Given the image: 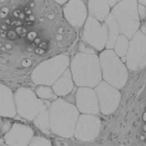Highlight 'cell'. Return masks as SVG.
Returning <instances> with one entry per match:
<instances>
[{
	"label": "cell",
	"mask_w": 146,
	"mask_h": 146,
	"mask_svg": "<svg viewBox=\"0 0 146 146\" xmlns=\"http://www.w3.org/2000/svg\"><path fill=\"white\" fill-rule=\"evenodd\" d=\"M71 74L77 86L96 87L102 78L99 58L95 53H78L71 62Z\"/></svg>",
	"instance_id": "1"
},
{
	"label": "cell",
	"mask_w": 146,
	"mask_h": 146,
	"mask_svg": "<svg viewBox=\"0 0 146 146\" xmlns=\"http://www.w3.org/2000/svg\"><path fill=\"white\" fill-rule=\"evenodd\" d=\"M49 116L52 132L63 137H70L74 135L79 112L74 105L58 99L50 106Z\"/></svg>",
	"instance_id": "2"
},
{
	"label": "cell",
	"mask_w": 146,
	"mask_h": 146,
	"mask_svg": "<svg viewBox=\"0 0 146 146\" xmlns=\"http://www.w3.org/2000/svg\"><path fill=\"white\" fill-rule=\"evenodd\" d=\"M102 77L106 83L121 89L128 80L127 67L120 57L111 49L103 51L100 56Z\"/></svg>",
	"instance_id": "3"
},
{
	"label": "cell",
	"mask_w": 146,
	"mask_h": 146,
	"mask_svg": "<svg viewBox=\"0 0 146 146\" xmlns=\"http://www.w3.org/2000/svg\"><path fill=\"white\" fill-rule=\"evenodd\" d=\"M68 56L60 54L37 65L32 72L31 79L37 85L52 86L63 74L69 65Z\"/></svg>",
	"instance_id": "4"
},
{
	"label": "cell",
	"mask_w": 146,
	"mask_h": 146,
	"mask_svg": "<svg viewBox=\"0 0 146 146\" xmlns=\"http://www.w3.org/2000/svg\"><path fill=\"white\" fill-rule=\"evenodd\" d=\"M121 34L131 38L140 25L137 0H122L112 10Z\"/></svg>",
	"instance_id": "5"
},
{
	"label": "cell",
	"mask_w": 146,
	"mask_h": 146,
	"mask_svg": "<svg viewBox=\"0 0 146 146\" xmlns=\"http://www.w3.org/2000/svg\"><path fill=\"white\" fill-rule=\"evenodd\" d=\"M19 114L23 117L32 120L47 105L37 98L36 94L27 88H19L15 96Z\"/></svg>",
	"instance_id": "6"
},
{
	"label": "cell",
	"mask_w": 146,
	"mask_h": 146,
	"mask_svg": "<svg viewBox=\"0 0 146 146\" xmlns=\"http://www.w3.org/2000/svg\"><path fill=\"white\" fill-rule=\"evenodd\" d=\"M126 64L131 70H139L146 66V35L140 31H137L129 41Z\"/></svg>",
	"instance_id": "7"
},
{
	"label": "cell",
	"mask_w": 146,
	"mask_h": 146,
	"mask_svg": "<svg viewBox=\"0 0 146 146\" xmlns=\"http://www.w3.org/2000/svg\"><path fill=\"white\" fill-rule=\"evenodd\" d=\"M82 38L90 46L98 50L104 49L108 40V29L106 25L96 19L89 17L83 32Z\"/></svg>",
	"instance_id": "8"
},
{
	"label": "cell",
	"mask_w": 146,
	"mask_h": 146,
	"mask_svg": "<svg viewBox=\"0 0 146 146\" xmlns=\"http://www.w3.org/2000/svg\"><path fill=\"white\" fill-rule=\"evenodd\" d=\"M95 91L101 112L104 115L113 113L117 108L121 99V94L117 88L106 82H102L96 86Z\"/></svg>",
	"instance_id": "9"
},
{
	"label": "cell",
	"mask_w": 146,
	"mask_h": 146,
	"mask_svg": "<svg viewBox=\"0 0 146 146\" xmlns=\"http://www.w3.org/2000/svg\"><path fill=\"white\" fill-rule=\"evenodd\" d=\"M101 128L102 123L98 117L90 114L82 115L79 117L74 135L82 141H91L98 136Z\"/></svg>",
	"instance_id": "10"
},
{
	"label": "cell",
	"mask_w": 146,
	"mask_h": 146,
	"mask_svg": "<svg viewBox=\"0 0 146 146\" xmlns=\"http://www.w3.org/2000/svg\"><path fill=\"white\" fill-rule=\"evenodd\" d=\"M76 104L79 110L85 114L96 115L100 111L96 92L90 87H80L78 90Z\"/></svg>",
	"instance_id": "11"
},
{
	"label": "cell",
	"mask_w": 146,
	"mask_h": 146,
	"mask_svg": "<svg viewBox=\"0 0 146 146\" xmlns=\"http://www.w3.org/2000/svg\"><path fill=\"white\" fill-rule=\"evenodd\" d=\"M64 16L74 27H82L87 17V9L82 0H70L64 8Z\"/></svg>",
	"instance_id": "12"
},
{
	"label": "cell",
	"mask_w": 146,
	"mask_h": 146,
	"mask_svg": "<svg viewBox=\"0 0 146 146\" xmlns=\"http://www.w3.org/2000/svg\"><path fill=\"white\" fill-rule=\"evenodd\" d=\"M33 135V131L28 126L15 124L6 134L5 139L10 146H28Z\"/></svg>",
	"instance_id": "13"
},
{
	"label": "cell",
	"mask_w": 146,
	"mask_h": 146,
	"mask_svg": "<svg viewBox=\"0 0 146 146\" xmlns=\"http://www.w3.org/2000/svg\"><path fill=\"white\" fill-rule=\"evenodd\" d=\"M15 99L12 91L0 84V116L12 117L16 115Z\"/></svg>",
	"instance_id": "14"
},
{
	"label": "cell",
	"mask_w": 146,
	"mask_h": 146,
	"mask_svg": "<svg viewBox=\"0 0 146 146\" xmlns=\"http://www.w3.org/2000/svg\"><path fill=\"white\" fill-rule=\"evenodd\" d=\"M88 7L91 17L101 23L109 15L110 5L107 0H89Z\"/></svg>",
	"instance_id": "15"
},
{
	"label": "cell",
	"mask_w": 146,
	"mask_h": 146,
	"mask_svg": "<svg viewBox=\"0 0 146 146\" xmlns=\"http://www.w3.org/2000/svg\"><path fill=\"white\" fill-rule=\"evenodd\" d=\"M69 69H66L58 80L53 84V91L58 96L68 94L74 88V82Z\"/></svg>",
	"instance_id": "16"
},
{
	"label": "cell",
	"mask_w": 146,
	"mask_h": 146,
	"mask_svg": "<svg viewBox=\"0 0 146 146\" xmlns=\"http://www.w3.org/2000/svg\"><path fill=\"white\" fill-rule=\"evenodd\" d=\"M105 24L108 29V40L106 48L109 49L113 48L116 41L120 36L119 25L112 14H110L105 20Z\"/></svg>",
	"instance_id": "17"
},
{
	"label": "cell",
	"mask_w": 146,
	"mask_h": 146,
	"mask_svg": "<svg viewBox=\"0 0 146 146\" xmlns=\"http://www.w3.org/2000/svg\"><path fill=\"white\" fill-rule=\"evenodd\" d=\"M35 125L45 133L49 134L50 129L49 111L48 107L43 108L34 119Z\"/></svg>",
	"instance_id": "18"
},
{
	"label": "cell",
	"mask_w": 146,
	"mask_h": 146,
	"mask_svg": "<svg viewBox=\"0 0 146 146\" xmlns=\"http://www.w3.org/2000/svg\"><path fill=\"white\" fill-rule=\"evenodd\" d=\"M129 41L128 38L121 34L117 38L114 46L115 53L120 58L126 57L128 50Z\"/></svg>",
	"instance_id": "19"
},
{
	"label": "cell",
	"mask_w": 146,
	"mask_h": 146,
	"mask_svg": "<svg viewBox=\"0 0 146 146\" xmlns=\"http://www.w3.org/2000/svg\"><path fill=\"white\" fill-rule=\"evenodd\" d=\"M54 92L46 86H40L36 89L37 95L44 99H52L55 98Z\"/></svg>",
	"instance_id": "20"
},
{
	"label": "cell",
	"mask_w": 146,
	"mask_h": 146,
	"mask_svg": "<svg viewBox=\"0 0 146 146\" xmlns=\"http://www.w3.org/2000/svg\"><path fill=\"white\" fill-rule=\"evenodd\" d=\"M29 146H52V145L48 140L37 136L32 139Z\"/></svg>",
	"instance_id": "21"
},
{
	"label": "cell",
	"mask_w": 146,
	"mask_h": 146,
	"mask_svg": "<svg viewBox=\"0 0 146 146\" xmlns=\"http://www.w3.org/2000/svg\"><path fill=\"white\" fill-rule=\"evenodd\" d=\"M80 49L81 50V52H82V53H90V54L95 53V52L93 49H92L91 47H90L88 46H86L83 44L80 45Z\"/></svg>",
	"instance_id": "22"
},
{
	"label": "cell",
	"mask_w": 146,
	"mask_h": 146,
	"mask_svg": "<svg viewBox=\"0 0 146 146\" xmlns=\"http://www.w3.org/2000/svg\"><path fill=\"white\" fill-rule=\"evenodd\" d=\"M138 12L139 16L142 19H144L146 17V9L143 5L140 4L138 6Z\"/></svg>",
	"instance_id": "23"
},
{
	"label": "cell",
	"mask_w": 146,
	"mask_h": 146,
	"mask_svg": "<svg viewBox=\"0 0 146 146\" xmlns=\"http://www.w3.org/2000/svg\"><path fill=\"white\" fill-rule=\"evenodd\" d=\"M122 0H107L108 3L110 7L115 6L117 4L121 1Z\"/></svg>",
	"instance_id": "24"
},
{
	"label": "cell",
	"mask_w": 146,
	"mask_h": 146,
	"mask_svg": "<svg viewBox=\"0 0 146 146\" xmlns=\"http://www.w3.org/2000/svg\"><path fill=\"white\" fill-rule=\"evenodd\" d=\"M54 1L56 2H57V3H58V4H63L65 3L68 1V0H54Z\"/></svg>",
	"instance_id": "25"
},
{
	"label": "cell",
	"mask_w": 146,
	"mask_h": 146,
	"mask_svg": "<svg viewBox=\"0 0 146 146\" xmlns=\"http://www.w3.org/2000/svg\"><path fill=\"white\" fill-rule=\"evenodd\" d=\"M137 1L141 4L146 6V0H137Z\"/></svg>",
	"instance_id": "26"
},
{
	"label": "cell",
	"mask_w": 146,
	"mask_h": 146,
	"mask_svg": "<svg viewBox=\"0 0 146 146\" xmlns=\"http://www.w3.org/2000/svg\"><path fill=\"white\" fill-rule=\"evenodd\" d=\"M145 29H146V23H145Z\"/></svg>",
	"instance_id": "27"
},
{
	"label": "cell",
	"mask_w": 146,
	"mask_h": 146,
	"mask_svg": "<svg viewBox=\"0 0 146 146\" xmlns=\"http://www.w3.org/2000/svg\"><path fill=\"white\" fill-rule=\"evenodd\" d=\"M4 146H10V145H4Z\"/></svg>",
	"instance_id": "28"
}]
</instances>
